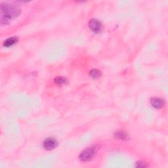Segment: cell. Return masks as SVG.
Segmentation results:
<instances>
[{
  "mask_svg": "<svg viewBox=\"0 0 168 168\" xmlns=\"http://www.w3.org/2000/svg\"><path fill=\"white\" fill-rule=\"evenodd\" d=\"M21 13V9L15 5L3 3L1 4V23L6 22L9 19H12L18 16Z\"/></svg>",
  "mask_w": 168,
  "mask_h": 168,
  "instance_id": "1",
  "label": "cell"
},
{
  "mask_svg": "<svg viewBox=\"0 0 168 168\" xmlns=\"http://www.w3.org/2000/svg\"><path fill=\"white\" fill-rule=\"evenodd\" d=\"M96 149L94 147H89L82 152L79 158L82 162H87L92 159L96 154Z\"/></svg>",
  "mask_w": 168,
  "mask_h": 168,
  "instance_id": "2",
  "label": "cell"
},
{
  "mask_svg": "<svg viewBox=\"0 0 168 168\" xmlns=\"http://www.w3.org/2000/svg\"><path fill=\"white\" fill-rule=\"evenodd\" d=\"M89 27L93 32L97 34L101 32L102 29V24L101 22L97 20V19L93 18L89 22Z\"/></svg>",
  "mask_w": 168,
  "mask_h": 168,
  "instance_id": "3",
  "label": "cell"
},
{
  "mask_svg": "<svg viewBox=\"0 0 168 168\" xmlns=\"http://www.w3.org/2000/svg\"><path fill=\"white\" fill-rule=\"evenodd\" d=\"M57 145H58V142L57 140L54 138H51V137L45 139L43 143L44 148L47 150H51L54 149L57 147Z\"/></svg>",
  "mask_w": 168,
  "mask_h": 168,
  "instance_id": "4",
  "label": "cell"
},
{
  "mask_svg": "<svg viewBox=\"0 0 168 168\" xmlns=\"http://www.w3.org/2000/svg\"><path fill=\"white\" fill-rule=\"evenodd\" d=\"M150 103L153 107L157 109L161 108L164 106V101L162 99L158 97H153L151 99Z\"/></svg>",
  "mask_w": 168,
  "mask_h": 168,
  "instance_id": "5",
  "label": "cell"
},
{
  "mask_svg": "<svg viewBox=\"0 0 168 168\" xmlns=\"http://www.w3.org/2000/svg\"><path fill=\"white\" fill-rule=\"evenodd\" d=\"M17 41H18V38L17 37H12L8 38V39L4 41V43H3V46L6 47H11L16 44Z\"/></svg>",
  "mask_w": 168,
  "mask_h": 168,
  "instance_id": "6",
  "label": "cell"
},
{
  "mask_svg": "<svg viewBox=\"0 0 168 168\" xmlns=\"http://www.w3.org/2000/svg\"><path fill=\"white\" fill-rule=\"evenodd\" d=\"M56 85L59 86H63L68 83V80L66 78L62 77V76H59V77H57L55 79L54 81Z\"/></svg>",
  "mask_w": 168,
  "mask_h": 168,
  "instance_id": "7",
  "label": "cell"
},
{
  "mask_svg": "<svg viewBox=\"0 0 168 168\" xmlns=\"http://www.w3.org/2000/svg\"><path fill=\"white\" fill-rule=\"evenodd\" d=\"M114 136L116 138L121 139V140H127L128 139V135L127 133L123 131H118L114 133Z\"/></svg>",
  "mask_w": 168,
  "mask_h": 168,
  "instance_id": "8",
  "label": "cell"
},
{
  "mask_svg": "<svg viewBox=\"0 0 168 168\" xmlns=\"http://www.w3.org/2000/svg\"><path fill=\"white\" fill-rule=\"evenodd\" d=\"M89 75L93 79H97L99 77H100L101 73V72L99 71L98 70L93 69L90 72Z\"/></svg>",
  "mask_w": 168,
  "mask_h": 168,
  "instance_id": "9",
  "label": "cell"
},
{
  "mask_svg": "<svg viewBox=\"0 0 168 168\" xmlns=\"http://www.w3.org/2000/svg\"><path fill=\"white\" fill-rule=\"evenodd\" d=\"M136 166L137 167H147L148 165L143 162H136Z\"/></svg>",
  "mask_w": 168,
  "mask_h": 168,
  "instance_id": "10",
  "label": "cell"
}]
</instances>
